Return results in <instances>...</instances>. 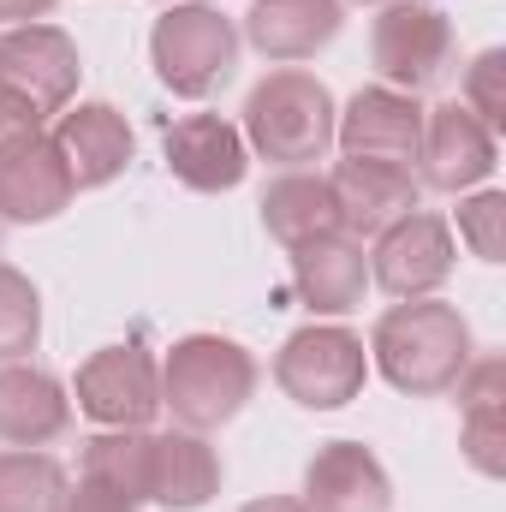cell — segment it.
Returning a JSON list of instances; mask_svg holds the SVG:
<instances>
[{"label": "cell", "mask_w": 506, "mask_h": 512, "mask_svg": "<svg viewBox=\"0 0 506 512\" xmlns=\"http://www.w3.org/2000/svg\"><path fill=\"white\" fill-rule=\"evenodd\" d=\"M256 393V358L227 334H185L161 358V405L179 429H221L233 423Z\"/></svg>", "instance_id": "3957f363"}, {"label": "cell", "mask_w": 506, "mask_h": 512, "mask_svg": "<svg viewBox=\"0 0 506 512\" xmlns=\"http://www.w3.org/2000/svg\"><path fill=\"white\" fill-rule=\"evenodd\" d=\"M453 24L423 6V0H387L381 18L370 24V66L381 72L387 90H435L453 72Z\"/></svg>", "instance_id": "8992f818"}, {"label": "cell", "mask_w": 506, "mask_h": 512, "mask_svg": "<svg viewBox=\"0 0 506 512\" xmlns=\"http://www.w3.org/2000/svg\"><path fill=\"white\" fill-rule=\"evenodd\" d=\"M334 120H340V108H334L328 84L304 66H280L245 96V149H256L262 161H274L286 173L316 167L334 149Z\"/></svg>", "instance_id": "7a4b0ae2"}, {"label": "cell", "mask_w": 506, "mask_h": 512, "mask_svg": "<svg viewBox=\"0 0 506 512\" xmlns=\"http://www.w3.org/2000/svg\"><path fill=\"white\" fill-rule=\"evenodd\" d=\"M262 227H268V239L286 245V251L340 233V203H334L328 173H310V167L280 173V179L262 191Z\"/></svg>", "instance_id": "7402d4cb"}, {"label": "cell", "mask_w": 506, "mask_h": 512, "mask_svg": "<svg viewBox=\"0 0 506 512\" xmlns=\"http://www.w3.org/2000/svg\"><path fill=\"white\" fill-rule=\"evenodd\" d=\"M459 447L471 459V471L506 477V364L501 358H471L459 376Z\"/></svg>", "instance_id": "44dd1931"}, {"label": "cell", "mask_w": 506, "mask_h": 512, "mask_svg": "<svg viewBox=\"0 0 506 512\" xmlns=\"http://www.w3.org/2000/svg\"><path fill=\"white\" fill-rule=\"evenodd\" d=\"M72 197H78V191H72L66 161L54 155L48 131H24V137L0 143V221L42 227V221H54Z\"/></svg>", "instance_id": "5bb4252c"}, {"label": "cell", "mask_w": 506, "mask_h": 512, "mask_svg": "<svg viewBox=\"0 0 506 512\" xmlns=\"http://www.w3.org/2000/svg\"><path fill=\"white\" fill-rule=\"evenodd\" d=\"M346 24V0H256L245 12V42H251L262 60L274 66H292V60H310L322 54Z\"/></svg>", "instance_id": "e0dca14e"}, {"label": "cell", "mask_w": 506, "mask_h": 512, "mask_svg": "<svg viewBox=\"0 0 506 512\" xmlns=\"http://www.w3.org/2000/svg\"><path fill=\"white\" fill-rule=\"evenodd\" d=\"M334 143L346 155H376V161H399L411 167L423 149V102L405 90L370 84L346 102V114L334 120Z\"/></svg>", "instance_id": "9a60e30c"}, {"label": "cell", "mask_w": 506, "mask_h": 512, "mask_svg": "<svg viewBox=\"0 0 506 512\" xmlns=\"http://www.w3.org/2000/svg\"><path fill=\"white\" fill-rule=\"evenodd\" d=\"M239 512H310L304 501H292V495H262V501H245Z\"/></svg>", "instance_id": "4dcf8cb0"}, {"label": "cell", "mask_w": 506, "mask_h": 512, "mask_svg": "<svg viewBox=\"0 0 506 512\" xmlns=\"http://www.w3.org/2000/svg\"><path fill=\"white\" fill-rule=\"evenodd\" d=\"M328 185H334V203H340V233L358 239V245L423 203L417 173L399 167V161H376V155H346L328 173Z\"/></svg>", "instance_id": "30bf717a"}, {"label": "cell", "mask_w": 506, "mask_h": 512, "mask_svg": "<svg viewBox=\"0 0 506 512\" xmlns=\"http://www.w3.org/2000/svg\"><path fill=\"white\" fill-rule=\"evenodd\" d=\"M239 48H245L239 24H233L221 6H203V0H179V6H167V12L155 18V30H149L155 78H161L173 96H185V102L215 96V90L233 78Z\"/></svg>", "instance_id": "277c9868"}, {"label": "cell", "mask_w": 506, "mask_h": 512, "mask_svg": "<svg viewBox=\"0 0 506 512\" xmlns=\"http://www.w3.org/2000/svg\"><path fill=\"white\" fill-rule=\"evenodd\" d=\"M310 512H393V477L364 441H328L304 465Z\"/></svg>", "instance_id": "2e32d148"}, {"label": "cell", "mask_w": 506, "mask_h": 512, "mask_svg": "<svg viewBox=\"0 0 506 512\" xmlns=\"http://www.w3.org/2000/svg\"><path fill=\"white\" fill-rule=\"evenodd\" d=\"M221 495V453L197 429L149 435V501L167 512H197Z\"/></svg>", "instance_id": "ac0fdd59"}, {"label": "cell", "mask_w": 506, "mask_h": 512, "mask_svg": "<svg viewBox=\"0 0 506 512\" xmlns=\"http://www.w3.org/2000/svg\"><path fill=\"white\" fill-rule=\"evenodd\" d=\"M143 501L102 483V477H78V489H66V512H137Z\"/></svg>", "instance_id": "83f0119b"}, {"label": "cell", "mask_w": 506, "mask_h": 512, "mask_svg": "<svg viewBox=\"0 0 506 512\" xmlns=\"http://www.w3.org/2000/svg\"><path fill=\"white\" fill-rule=\"evenodd\" d=\"M24 131H42V114H36L18 90L0 84V143H12V137H24Z\"/></svg>", "instance_id": "f1b7e54d"}, {"label": "cell", "mask_w": 506, "mask_h": 512, "mask_svg": "<svg viewBox=\"0 0 506 512\" xmlns=\"http://www.w3.org/2000/svg\"><path fill=\"white\" fill-rule=\"evenodd\" d=\"M167 173L185 185V191H233L245 185V167H251V149H245V131L221 114H185L167 126Z\"/></svg>", "instance_id": "4fadbf2b"}, {"label": "cell", "mask_w": 506, "mask_h": 512, "mask_svg": "<svg viewBox=\"0 0 506 512\" xmlns=\"http://www.w3.org/2000/svg\"><path fill=\"white\" fill-rule=\"evenodd\" d=\"M292 286H298V298H304L316 316H346V310H358L364 292H370V256H364L358 239L328 233V239L292 251Z\"/></svg>", "instance_id": "d6986e66"}, {"label": "cell", "mask_w": 506, "mask_h": 512, "mask_svg": "<svg viewBox=\"0 0 506 512\" xmlns=\"http://www.w3.org/2000/svg\"><path fill=\"white\" fill-rule=\"evenodd\" d=\"M78 411L102 429H149L161 411V364L137 340L102 346L78 370Z\"/></svg>", "instance_id": "9c48e42d"}, {"label": "cell", "mask_w": 506, "mask_h": 512, "mask_svg": "<svg viewBox=\"0 0 506 512\" xmlns=\"http://www.w3.org/2000/svg\"><path fill=\"white\" fill-rule=\"evenodd\" d=\"M167 6H179V0H167Z\"/></svg>", "instance_id": "836d02e7"}, {"label": "cell", "mask_w": 506, "mask_h": 512, "mask_svg": "<svg viewBox=\"0 0 506 512\" xmlns=\"http://www.w3.org/2000/svg\"><path fill=\"white\" fill-rule=\"evenodd\" d=\"M60 0H0V18L6 24H42Z\"/></svg>", "instance_id": "f546056e"}, {"label": "cell", "mask_w": 506, "mask_h": 512, "mask_svg": "<svg viewBox=\"0 0 506 512\" xmlns=\"http://www.w3.org/2000/svg\"><path fill=\"white\" fill-rule=\"evenodd\" d=\"M84 477H102L149 501V429H102L84 441Z\"/></svg>", "instance_id": "cb8c5ba5"}, {"label": "cell", "mask_w": 506, "mask_h": 512, "mask_svg": "<svg viewBox=\"0 0 506 512\" xmlns=\"http://www.w3.org/2000/svg\"><path fill=\"white\" fill-rule=\"evenodd\" d=\"M453 227L429 209L399 215L393 227H381L370 245V280L387 298H435L453 274Z\"/></svg>", "instance_id": "52a82bcc"}, {"label": "cell", "mask_w": 506, "mask_h": 512, "mask_svg": "<svg viewBox=\"0 0 506 512\" xmlns=\"http://www.w3.org/2000/svg\"><path fill=\"white\" fill-rule=\"evenodd\" d=\"M78 78H84V60L60 24H12L0 36V84L18 90L42 120L72 108Z\"/></svg>", "instance_id": "ba28073f"}, {"label": "cell", "mask_w": 506, "mask_h": 512, "mask_svg": "<svg viewBox=\"0 0 506 512\" xmlns=\"http://www.w3.org/2000/svg\"><path fill=\"white\" fill-rule=\"evenodd\" d=\"M417 161H423L417 185L459 197V191H471V185H483L495 173V131L483 126L465 102L423 108V149H417Z\"/></svg>", "instance_id": "8fae6325"}, {"label": "cell", "mask_w": 506, "mask_h": 512, "mask_svg": "<svg viewBox=\"0 0 506 512\" xmlns=\"http://www.w3.org/2000/svg\"><path fill=\"white\" fill-rule=\"evenodd\" d=\"M459 239L471 245V256L501 262L506 256V197L501 191H477L459 203Z\"/></svg>", "instance_id": "484cf974"}, {"label": "cell", "mask_w": 506, "mask_h": 512, "mask_svg": "<svg viewBox=\"0 0 506 512\" xmlns=\"http://www.w3.org/2000/svg\"><path fill=\"white\" fill-rule=\"evenodd\" d=\"M370 376V346L340 328V322H310L298 334H286L280 358H274V382L292 405L304 411H340L364 393Z\"/></svg>", "instance_id": "5b68a950"}, {"label": "cell", "mask_w": 506, "mask_h": 512, "mask_svg": "<svg viewBox=\"0 0 506 512\" xmlns=\"http://www.w3.org/2000/svg\"><path fill=\"white\" fill-rule=\"evenodd\" d=\"M66 471L36 447L0 453V512H66Z\"/></svg>", "instance_id": "603a6c76"}, {"label": "cell", "mask_w": 506, "mask_h": 512, "mask_svg": "<svg viewBox=\"0 0 506 512\" xmlns=\"http://www.w3.org/2000/svg\"><path fill=\"white\" fill-rule=\"evenodd\" d=\"M48 143H54V155L66 161L72 191H102V185H114L131 167V149H137L126 114H120L114 102H78V108H66L60 126L48 131Z\"/></svg>", "instance_id": "7c38bea8"}, {"label": "cell", "mask_w": 506, "mask_h": 512, "mask_svg": "<svg viewBox=\"0 0 506 512\" xmlns=\"http://www.w3.org/2000/svg\"><path fill=\"white\" fill-rule=\"evenodd\" d=\"M72 423V399L36 364H0V441L6 447H48Z\"/></svg>", "instance_id": "ffe728a7"}, {"label": "cell", "mask_w": 506, "mask_h": 512, "mask_svg": "<svg viewBox=\"0 0 506 512\" xmlns=\"http://www.w3.org/2000/svg\"><path fill=\"white\" fill-rule=\"evenodd\" d=\"M358 6H387V0H358Z\"/></svg>", "instance_id": "1f68e13d"}, {"label": "cell", "mask_w": 506, "mask_h": 512, "mask_svg": "<svg viewBox=\"0 0 506 512\" xmlns=\"http://www.w3.org/2000/svg\"><path fill=\"white\" fill-rule=\"evenodd\" d=\"M0 239H6V221H0Z\"/></svg>", "instance_id": "d6a6232c"}, {"label": "cell", "mask_w": 506, "mask_h": 512, "mask_svg": "<svg viewBox=\"0 0 506 512\" xmlns=\"http://www.w3.org/2000/svg\"><path fill=\"white\" fill-rule=\"evenodd\" d=\"M489 131H501L506 120V54L501 48H483L471 66H465V96H459Z\"/></svg>", "instance_id": "4316f807"}, {"label": "cell", "mask_w": 506, "mask_h": 512, "mask_svg": "<svg viewBox=\"0 0 506 512\" xmlns=\"http://www.w3.org/2000/svg\"><path fill=\"white\" fill-rule=\"evenodd\" d=\"M42 340V292L30 274L0 262V364H24Z\"/></svg>", "instance_id": "d4e9b609"}, {"label": "cell", "mask_w": 506, "mask_h": 512, "mask_svg": "<svg viewBox=\"0 0 506 512\" xmlns=\"http://www.w3.org/2000/svg\"><path fill=\"white\" fill-rule=\"evenodd\" d=\"M471 358V322L441 298H399L370 328V364L411 399L453 393Z\"/></svg>", "instance_id": "6da1fadb"}]
</instances>
